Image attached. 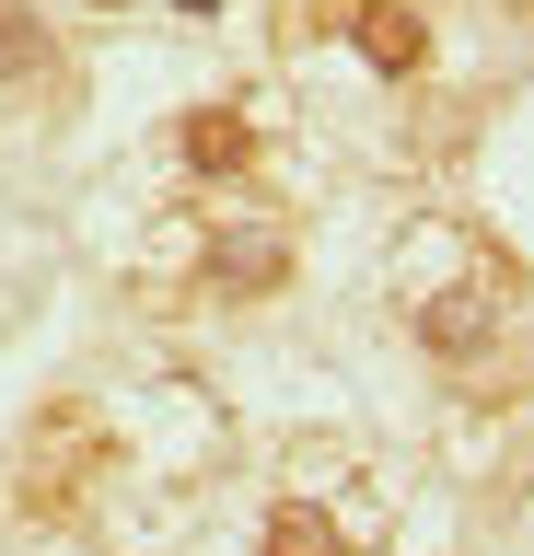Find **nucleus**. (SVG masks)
I'll use <instances>...</instances> for the list:
<instances>
[{"mask_svg": "<svg viewBox=\"0 0 534 556\" xmlns=\"http://www.w3.org/2000/svg\"><path fill=\"white\" fill-rule=\"evenodd\" d=\"M175 163L198 174V186H233V174H256V116L245 104H198L175 128Z\"/></svg>", "mask_w": 534, "mask_h": 556, "instance_id": "4", "label": "nucleus"}, {"mask_svg": "<svg viewBox=\"0 0 534 556\" xmlns=\"http://www.w3.org/2000/svg\"><path fill=\"white\" fill-rule=\"evenodd\" d=\"M407 325L442 371H499L511 359V267L442 232V278H407Z\"/></svg>", "mask_w": 534, "mask_h": 556, "instance_id": "1", "label": "nucleus"}, {"mask_svg": "<svg viewBox=\"0 0 534 556\" xmlns=\"http://www.w3.org/2000/svg\"><path fill=\"white\" fill-rule=\"evenodd\" d=\"M337 35H349L384 81H419V70H430V12H419V0H349Z\"/></svg>", "mask_w": 534, "mask_h": 556, "instance_id": "3", "label": "nucleus"}, {"mask_svg": "<svg viewBox=\"0 0 534 556\" xmlns=\"http://www.w3.org/2000/svg\"><path fill=\"white\" fill-rule=\"evenodd\" d=\"M0 70H12V81H36V70H47V24L24 12V0H0Z\"/></svg>", "mask_w": 534, "mask_h": 556, "instance_id": "6", "label": "nucleus"}, {"mask_svg": "<svg viewBox=\"0 0 534 556\" xmlns=\"http://www.w3.org/2000/svg\"><path fill=\"white\" fill-rule=\"evenodd\" d=\"M175 12H198V24H210V12H221V0H175Z\"/></svg>", "mask_w": 534, "mask_h": 556, "instance_id": "7", "label": "nucleus"}, {"mask_svg": "<svg viewBox=\"0 0 534 556\" xmlns=\"http://www.w3.org/2000/svg\"><path fill=\"white\" fill-rule=\"evenodd\" d=\"M82 12H128V0H82Z\"/></svg>", "mask_w": 534, "mask_h": 556, "instance_id": "8", "label": "nucleus"}, {"mask_svg": "<svg viewBox=\"0 0 534 556\" xmlns=\"http://www.w3.org/2000/svg\"><path fill=\"white\" fill-rule=\"evenodd\" d=\"M256 556H349V510H325V498H280V510L256 521Z\"/></svg>", "mask_w": 534, "mask_h": 556, "instance_id": "5", "label": "nucleus"}, {"mask_svg": "<svg viewBox=\"0 0 534 556\" xmlns=\"http://www.w3.org/2000/svg\"><path fill=\"white\" fill-rule=\"evenodd\" d=\"M198 278H210V302H280L290 290V220H221Z\"/></svg>", "mask_w": 534, "mask_h": 556, "instance_id": "2", "label": "nucleus"}]
</instances>
